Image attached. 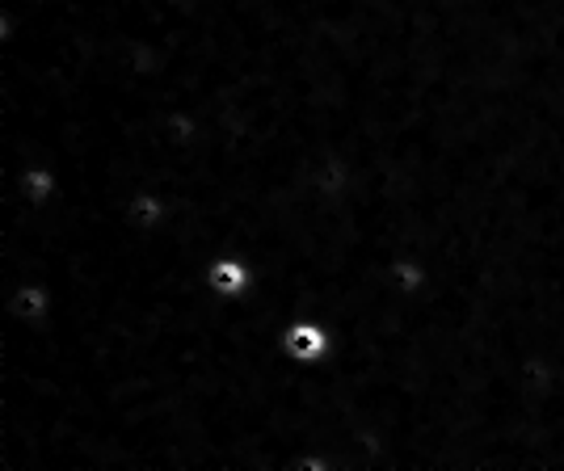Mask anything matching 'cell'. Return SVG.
I'll list each match as a JSON object with an SVG mask.
<instances>
[{"label": "cell", "instance_id": "cell-3", "mask_svg": "<svg viewBox=\"0 0 564 471\" xmlns=\"http://www.w3.org/2000/svg\"><path fill=\"white\" fill-rule=\"evenodd\" d=\"M51 307V299H47V291L43 286H22V291H17V316L22 320H43V312Z\"/></svg>", "mask_w": 564, "mask_h": 471}, {"label": "cell", "instance_id": "cell-2", "mask_svg": "<svg viewBox=\"0 0 564 471\" xmlns=\"http://www.w3.org/2000/svg\"><path fill=\"white\" fill-rule=\"evenodd\" d=\"M207 291L215 299H240L253 291V265L236 261V257H215L207 265Z\"/></svg>", "mask_w": 564, "mask_h": 471}, {"label": "cell", "instance_id": "cell-1", "mask_svg": "<svg viewBox=\"0 0 564 471\" xmlns=\"http://www.w3.org/2000/svg\"><path fill=\"white\" fill-rule=\"evenodd\" d=\"M282 354L299 366H316V362L333 358V333L325 324L295 320V324H287V333H282Z\"/></svg>", "mask_w": 564, "mask_h": 471}]
</instances>
